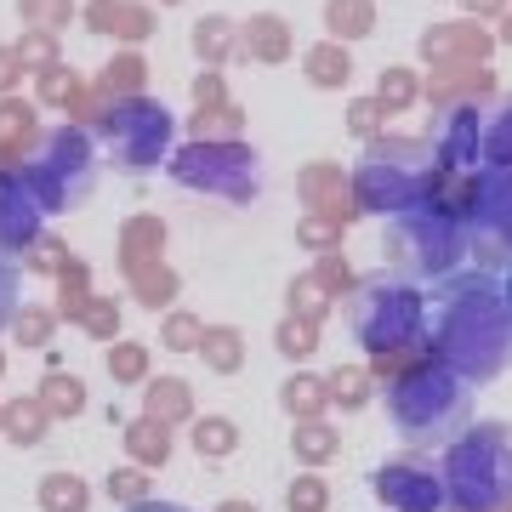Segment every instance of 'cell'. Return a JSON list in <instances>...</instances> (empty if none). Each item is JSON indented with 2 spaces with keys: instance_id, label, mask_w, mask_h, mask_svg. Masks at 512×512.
<instances>
[{
  "instance_id": "5b68a950",
  "label": "cell",
  "mask_w": 512,
  "mask_h": 512,
  "mask_svg": "<svg viewBox=\"0 0 512 512\" xmlns=\"http://www.w3.org/2000/svg\"><path fill=\"white\" fill-rule=\"evenodd\" d=\"M393 262H404L410 274H450L461 262V228L444 211H410L387 228Z\"/></svg>"
},
{
  "instance_id": "6da1fadb",
  "label": "cell",
  "mask_w": 512,
  "mask_h": 512,
  "mask_svg": "<svg viewBox=\"0 0 512 512\" xmlns=\"http://www.w3.org/2000/svg\"><path fill=\"white\" fill-rule=\"evenodd\" d=\"M433 342L450 376H495L507 365V302L484 274L450 279L433 302Z\"/></svg>"
},
{
  "instance_id": "9c48e42d",
  "label": "cell",
  "mask_w": 512,
  "mask_h": 512,
  "mask_svg": "<svg viewBox=\"0 0 512 512\" xmlns=\"http://www.w3.org/2000/svg\"><path fill=\"white\" fill-rule=\"evenodd\" d=\"M29 234H35V205H29V194L6 177V183H0V245H23Z\"/></svg>"
},
{
  "instance_id": "ba28073f",
  "label": "cell",
  "mask_w": 512,
  "mask_h": 512,
  "mask_svg": "<svg viewBox=\"0 0 512 512\" xmlns=\"http://www.w3.org/2000/svg\"><path fill=\"white\" fill-rule=\"evenodd\" d=\"M376 495H382L393 512H439L444 490L439 478L427 473V467H410V461H393L376 473Z\"/></svg>"
},
{
  "instance_id": "8992f818",
  "label": "cell",
  "mask_w": 512,
  "mask_h": 512,
  "mask_svg": "<svg viewBox=\"0 0 512 512\" xmlns=\"http://www.w3.org/2000/svg\"><path fill=\"white\" fill-rule=\"evenodd\" d=\"M473 239H478V256H490V262H507L512 256V171H490L478 183Z\"/></svg>"
},
{
  "instance_id": "7a4b0ae2",
  "label": "cell",
  "mask_w": 512,
  "mask_h": 512,
  "mask_svg": "<svg viewBox=\"0 0 512 512\" xmlns=\"http://www.w3.org/2000/svg\"><path fill=\"white\" fill-rule=\"evenodd\" d=\"M444 484L456 512H507L512 507V439L501 421L473 427L444 456Z\"/></svg>"
},
{
  "instance_id": "8fae6325",
  "label": "cell",
  "mask_w": 512,
  "mask_h": 512,
  "mask_svg": "<svg viewBox=\"0 0 512 512\" xmlns=\"http://www.w3.org/2000/svg\"><path fill=\"white\" fill-rule=\"evenodd\" d=\"M211 444V450H228V427L222 421H211V427H200V450Z\"/></svg>"
},
{
  "instance_id": "30bf717a",
  "label": "cell",
  "mask_w": 512,
  "mask_h": 512,
  "mask_svg": "<svg viewBox=\"0 0 512 512\" xmlns=\"http://www.w3.org/2000/svg\"><path fill=\"white\" fill-rule=\"evenodd\" d=\"M46 507H52V512H80V507H86V490H80L74 478H69V484L52 478V484H46Z\"/></svg>"
},
{
  "instance_id": "4fadbf2b",
  "label": "cell",
  "mask_w": 512,
  "mask_h": 512,
  "mask_svg": "<svg viewBox=\"0 0 512 512\" xmlns=\"http://www.w3.org/2000/svg\"><path fill=\"white\" fill-rule=\"evenodd\" d=\"M131 512H183V507H160V501H143V507H131Z\"/></svg>"
},
{
  "instance_id": "7c38bea8",
  "label": "cell",
  "mask_w": 512,
  "mask_h": 512,
  "mask_svg": "<svg viewBox=\"0 0 512 512\" xmlns=\"http://www.w3.org/2000/svg\"><path fill=\"white\" fill-rule=\"evenodd\" d=\"M6 308H12V274L0 268V319H6Z\"/></svg>"
},
{
  "instance_id": "3957f363",
  "label": "cell",
  "mask_w": 512,
  "mask_h": 512,
  "mask_svg": "<svg viewBox=\"0 0 512 512\" xmlns=\"http://www.w3.org/2000/svg\"><path fill=\"white\" fill-rule=\"evenodd\" d=\"M387 410H393V421L410 444H439L467 421V387L444 365H421L387 393Z\"/></svg>"
},
{
  "instance_id": "5bb4252c",
  "label": "cell",
  "mask_w": 512,
  "mask_h": 512,
  "mask_svg": "<svg viewBox=\"0 0 512 512\" xmlns=\"http://www.w3.org/2000/svg\"><path fill=\"white\" fill-rule=\"evenodd\" d=\"M501 302H507V319H512V279H507V296H501Z\"/></svg>"
},
{
  "instance_id": "52a82bcc",
  "label": "cell",
  "mask_w": 512,
  "mask_h": 512,
  "mask_svg": "<svg viewBox=\"0 0 512 512\" xmlns=\"http://www.w3.org/2000/svg\"><path fill=\"white\" fill-rule=\"evenodd\" d=\"M109 137L126 154V165H148V160H160L165 137H171V120L154 103H126V109L109 114Z\"/></svg>"
},
{
  "instance_id": "277c9868",
  "label": "cell",
  "mask_w": 512,
  "mask_h": 512,
  "mask_svg": "<svg viewBox=\"0 0 512 512\" xmlns=\"http://www.w3.org/2000/svg\"><path fill=\"white\" fill-rule=\"evenodd\" d=\"M353 330L370 353H393V348H410L421 336V302L416 291L404 285H387V279H370L359 291V308H353Z\"/></svg>"
}]
</instances>
